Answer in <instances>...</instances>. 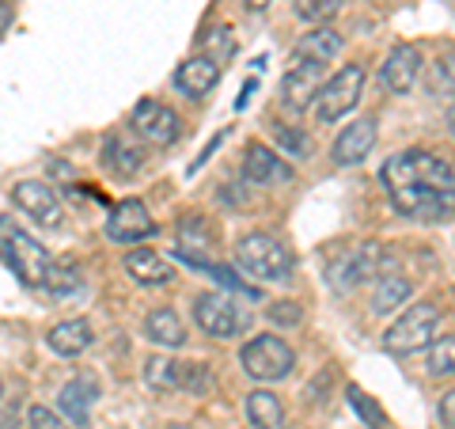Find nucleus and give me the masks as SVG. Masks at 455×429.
Listing matches in <instances>:
<instances>
[{"mask_svg":"<svg viewBox=\"0 0 455 429\" xmlns=\"http://www.w3.org/2000/svg\"><path fill=\"white\" fill-rule=\"evenodd\" d=\"M0 259L8 263V270L23 285H31V289L46 285L50 266H53L50 251L42 247V243L31 232H23V228L12 224V221H0Z\"/></svg>","mask_w":455,"mask_h":429,"instance_id":"obj_1","label":"nucleus"},{"mask_svg":"<svg viewBox=\"0 0 455 429\" xmlns=\"http://www.w3.org/2000/svg\"><path fill=\"white\" fill-rule=\"evenodd\" d=\"M235 259H239V266H243L251 278L274 281V285L289 281L292 270H296L292 251L284 247L277 236H269V232H247L243 239L235 243Z\"/></svg>","mask_w":455,"mask_h":429,"instance_id":"obj_2","label":"nucleus"},{"mask_svg":"<svg viewBox=\"0 0 455 429\" xmlns=\"http://www.w3.org/2000/svg\"><path fill=\"white\" fill-rule=\"evenodd\" d=\"M383 187H410V182H421V187H455V167L440 156L425 152V149H410L398 152L383 164Z\"/></svg>","mask_w":455,"mask_h":429,"instance_id":"obj_3","label":"nucleus"},{"mask_svg":"<svg viewBox=\"0 0 455 429\" xmlns=\"http://www.w3.org/2000/svg\"><path fill=\"white\" fill-rule=\"evenodd\" d=\"M436 327H440V308L433 304V300H418V304L403 308V316L383 331V350L395 353V357L418 353L425 346H433Z\"/></svg>","mask_w":455,"mask_h":429,"instance_id":"obj_4","label":"nucleus"},{"mask_svg":"<svg viewBox=\"0 0 455 429\" xmlns=\"http://www.w3.org/2000/svg\"><path fill=\"white\" fill-rule=\"evenodd\" d=\"M194 320L209 338H235L247 331V308L232 289H209L194 296Z\"/></svg>","mask_w":455,"mask_h":429,"instance_id":"obj_5","label":"nucleus"},{"mask_svg":"<svg viewBox=\"0 0 455 429\" xmlns=\"http://www.w3.org/2000/svg\"><path fill=\"white\" fill-rule=\"evenodd\" d=\"M239 361H243V373L254 376L259 384H277L296 368V353L284 338L277 335H254L243 350H239Z\"/></svg>","mask_w":455,"mask_h":429,"instance_id":"obj_6","label":"nucleus"},{"mask_svg":"<svg viewBox=\"0 0 455 429\" xmlns=\"http://www.w3.org/2000/svg\"><path fill=\"white\" fill-rule=\"evenodd\" d=\"M361 92H364V65H346L341 73H334L319 88L311 110H315V118L323 125H334V122H341L353 107L361 103Z\"/></svg>","mask_w":455,"mask_h":429,"instance_id":"obj_7","label":"nucleus"},{"mask_svg":"<svg viewBox=\"0 0 455 429\" xmlns=\"http://www.w3.org/2000/svg\"><path fill=\"white\" fill-rule=\"evenodd\" d=\"M383 266H387L383 243H361V247H349L346 255H338V259L331 263V289L334 293H353V289H361L364 281L387 274Z\"/></svg>","mask_w":455,"mask_h":429,"instance_id":"obj_8","label":"nucleus"},{"mask_svg":"<svg viewBox=\"0 0 455 429\" xmlns=\"http://www.w3.org/2000/svg\"><path fill=\"white\" fill-rule=\"evenodd\" d=\"M387 194H391L395 209L410 221L455 217V187H421V182H410V187H391Z\"/></svg>","mask_w":455,"mask_h":429,"instance_id":"obj_9","label":"nucleus"},{"mask_svg":"<svg viewBox=\"0 0 455 429\" xmlns=\"http://www.w3.org/2000/svg\"><path fill=\"white\" fill-rule=\"evenodd\" d=\"M326 84V65L323 61H292L289 73L281 80V107L289 114H304L315 103L319 88Z\"/></svg>","mask_w":455,"mask_h":429,"instance_id":"obj_10","label":"nucleus"},{"mask_svg":"<svg viewBox=\"0 0 455 429\" xmlns=\"http://www.w3.org/2000/svg\"><path fill=\"white\" fill-rule=\"evenodd\" d=\"M133 134L145 137L148 145L164 149V145H175L179 141L182 122L167 103H160V99H140V103L133 107Z\"/></svg>","mask_w":455,"mask_h":429,"instance_id":"obj_11","label":"nucleus"},{"mask_svg":"<svg viewBox=\"0 0 455 429\" xmlns=\"http://www.w3.org/2000/svg\"><path fill=\"white\" fill-rule=\"evenodd\" d=\"M12 198H16V206H20L35 224H42V228H61L65 209H61V198H57V190L50 187V182H42V179H23V182H16Z\"/></svg>","mask_w":455,"mask_h":429,"instance_id":"obj_12","label":"nucleus"},{"mask_svg":"<svg viewBox=\"0 0 455 429\" xmlns=\"http://www.w3.org/2000/svg\"><path fill=\"white\" fill-rule=\"evenodd\" d=\"M107 236L114 243H140V239L156 236V221L148 217V206L137 202V198L118 202L110 209V217H107Z\"/></svg>","mask_w":455,"mask_h":429,"instance_id":"obj_13","label":"nucleus"},{"mask_svg":"<svg viewBox=\"0 0 455 429\" xmlns=\"http://www.w3.org/2000/svg\"><path fill=\"white\" fill-rule=\"evenodd\" d=\"M372 149H376V118H357L338 134L334 149H331V160L338 167H357L372 156Z\"/></svg>","mask_w":455,"mask_h":429,"instance_id":"obj_14","label":"nucleus"},{"mask_svg":"<svg viewBox=\"0 0 455 429\" xmlns=\"http://www.w3.org/2000/svg\"><path fill=\"white\" fill-rule=\"evenodd\" d=\"M243 179L251 187H277V182L292 179V167L281 160V152L266 145H247L243 152Z\"/></svg>","mask_w":455,"mask_h":429,"instance_id":"obj_15","label":"nucleus"},{"mask_svg":"<svg viewBox=\"0 0 455 429\" xmlns=\"http://www.w3.org/2000/svg\"><path fill=\"white\" fill-rule=\"evenodd\" d=\"M57 399H61L65 418L84 429V425L92 422V407H95V399H99V380L92 373H76L61 388V395H57Z\"/></svg>","mask_w":455,"mask_h":429,"instance_id":"obj_16","label":"nucleus"},{"mask_svg":"<svg viewBox=\"0 0 455 429\" xmlns=\"http://www.w3.org/2000/svg\"><path fill=\"white\" fill-rule=\"evenodd\" d=\"M125 274H130L140 289H160V285L175 281V266H171L164 255H156L148 247H133L125 255Z\"/></svg>","mask_w":455,"mask_h":429,"instance_id":"obj_17","label":"nucleus"},{"mask_svg":"<svg viewBox=\"0 0 455 429\" xmlns=\"http://www.w3.org/2000/svg\"><path fill=\"white\" fill-rule=\"evenodd\" d=\"M421 77V50L403 42V46H395L387 65H383V84H387V92L395 95H410V88L418 84Z\"/></svg>","mask_w":455,"mask_h":429,"instance_id":"obj_18","label":"nucleus"},{"mask_svg":"<svg viewBox=\"0 0 455 429\" xmlns=\"http://www.w3.org/2000/svg\"><path fill=\"white\" fill-rule=\"evenodd\" d=\"M103 167L114 171L118 179H133L145 167V152L137 149V141L130 134H110L103 141Z\"/></svg>","mask_w":455,"mask_h":429,"instance_id":"obj_19","label":"nucleus"},{"mask_svg":"<svg viewBox=\"0 0 455 429\" xmlns=\"http://www.w3.org/2000/svg\"><path fill=\"white\" fill-rule=\"evenodd\" d=\"M217 80H220V65H217V61H209L205 53L187 57V61L179 65V73H175L179 92H187L190 99H202V95H209L212 88H217Z\"/></svg>","mask_w":455,"mask_h":429,"instance_id":"obj_20","label":"nucleus"},{"mask_svg":"<svg viewBox=\"0 0 455 429\" xmlns=\"http://www.w3.org/2000/svg\"><path fill=\"white\" fill-rule=\"evenodd\" d=\"M46 342H50V350H53L57 357H80V353L92 350L95 331H92L88 320H65V323L50 327Z\"/></svg>","mask_w":455,"mask_h":429,"instance_id":"obj_21","label":"nucleus"},{"mask_svg":"<svg viewBox=\"0 0 455 429\" xmlns=\"http://www.w3.org/2000/svg\"><path fill=\"white\" fill-rule=\"evenodd\" d=\"M414 296V281L395 274V270H387V274L376 278V289H372V316H391V312L406 308V300Z\"/></svg>","mask_w":455,"mask_h":429,"instance_id":"obj_22","label":"nucleus"},{"mask_svg":"<svg viewBox=\"0 0 455 429\" xmlns=\"http://www.w3.org/2000/svg\"><path fill=\"white\" fill-rule=\"evenodd\" d=\"M341 35L334 31V27H311V31L296 42L292 46V61H331V57H338L341 53Z\"/></svg>","mask_w":455,"mask_h":429,"instance_id":"obj_23","label":"nucleus"},{"mask_svg":"<svg viewBox=\"0 0 455 429\" xmlns=\"http://www.w3.org/2000/svg\"><path fill=\"white\" fill-rule=\"evenodd\" d=\"M145 338L164 350H179V346H187V327H182L175 308H152L145 320Z\"/></svg>","mask_w":455,"mask_h":429,"instance_id":"obj_24","label":"nucleus"},{"mask_svg":"<svg viewBox=\"0 0 455 429\" xmlns=\"http://www.w3.org/2000/svg\"><path fill=\"white\" fill-rule=\"evenodd\" d=\"M247 418L254 429H281L284 425V407H281V399L274 392H251L247 395Z\"/></svg>","mask_w":455,"mask_h":429,"instance_id":"obj_25","label":"nucleus"},{"mask_svg":"<svg viewBox=\"0 0 455 429\" xmlns=\"http://www.w3.org/2000/svg\"><path fill=\"white\" fill-rule=\"evenodd\" d=\"M145 384L152 392H179V361L175 357H167V353H152L148 361H145Z\"/></svg>","mask_w":455,"mask_h":429,"instance_id":"obj_26","label":"nucleus"},{"mask_svg":"<svg viewBox=\"0 0 455 429\" xmlns=\"http://www.w3.org/2000/svg\"><path fill=\"white\" fill-rule=\"evenodd\" d=\"M179 247L194 255V251H209L212 247V228L205 217H197V213H187V217L179 221Z\"/></svg>","mask_w":455,"mask_h":429,"instance_id":"obj_27","label":"nucleus"},{"mask_svg":"<svg viewBox=\"0 0 455 429\" xmlns=\"http://www.w3.org/2000/svg\"><path fill=\"white\" fill-rule=\"evenodd\" d=\"M429 92H455V46H444L433 61V73H429Z\"/></svg>","mask_w":455,"mask_h":429,"instance_id":"obj_28","label":"nucleus"},{"mask_svg":"<svg viewBox=\"0 0 455 429\" xmlns=\"http://www.w3.org/2000/svg\"><path fill=\"white\" fill-rule=\"evenodd\" d=\"M429 373L433 376H455V335L433 338V346H429Z\"/></svg>","mask_w":455,"mask_h":429,"instance_id":"obj_29","label":"nucleus"},{"mask_svg":"<svg viewBox=\"0 0 455 429\" xmlns=\"http://www.w3.org/2000/svg\"><path fill=\"white\" fill-rule=\"evenodd\" d=\"M346 0H296V16L304 23H315V27H326V20H334Z\"/></svg>","mask_w":455,"mask_h":429,"instance_id":"obj_30","label":"nucleus"},{"mask_svg":"<svg viewBox=\"0 0 455 429\" xmlns=\"http://www.w3.org/2000/svg\"><path fill=\"white\" fill-rule=\"evenodd\" d=\"M274 137H277L281 152L292 156V160H307V156H311V137H307L304 130H296V125H289V130H284V125H277Z\"/></svg>","mask_w":455,"mask_h":429,"instance_id":"obj_31","label":"nucleus"},{"mask_svg":"<svg viewBox=\"0 0 455 429\" xmlns=\"http://www.w3.org/2000/svg\"><path fill=\"white\" fill-rule=\"evenodd\" d=\"M179 388H187V392H194V395H205V392L212 388L209 365H197V361L179 365Z\"/></svg>","mask_w":455,"mask_h":429,"instance_id":"obj_32","label":"nucleus"},{"mask_svg":"<svg viewBox=\"0 0 455 429\" xmlns=\"http://www.w3.org/2000/svg\"><path fill=\"white\" fill-rule=\"evenodd\" d=\"M235 53V38H232V31L228 27H217V31H209L205 35V57L209 61H228V57Z\"/></svg>","mask_w":455,"mask_h":429,"instance_id":"obj_33","label":"nucleus"},{"mask_svg":"<svg viewBox=\"0 0 455 429\" xmlns=\"http://www.w3.org/2000/svg\"><path fill=\"white\" fill-rule=\"evenodd\" d=\"M266 316H269V323H277V327H300L304 308L296 304V300H274V304L266 308Z\"/></svg>","mask_w":455,"mask_h":429,"instance_id":"obj_34","label":"nucleus"},{"mask_svg":"<svg viewBox=\"0 0 455 429\" xmlns=\"http://www.w3.org/2000/svg\"><path fill=\"white\" fill-rule=\"evenodd\" d=\"M76 285H80V274L73 270V263H53V266H50L46 289H53V293H68V289H76Z\"/></svg>","mask_w":455,"mask_h":429,"instance_id":"obj_35","label":"nucleus"},{"mask_svg":"<svg viewBox=\"0 0 455 429\" xmlns=\"http://www.w3.org/2000/svg\"><path fill=\"white\" fill-rule=\"evenodd\" d=\"M27 422H31V429H68L61 414L50 410V407H31L27 410Z\"/></svg>","mask_w":455,"mask_h":429,"instance_id":"obj_36","label":"nucleus"},{"mask_svg":"<svg viewBox=\"0 0 455 429\" xmlns=\"http://www.w3.org/2000/svg\"><path fill=\"white\" fill-rule=\"evenodd\" d=\"M349 403H353V407H357V410L364 414V418H368V422H379V410H372V407H368V395H364L361 388H349Z\"/></svg>","mask_w":455,"mask_h":429,"instance_id":"obj_37","label":"nucleus"},{"mask_svg":"<svg viewBox=\"0 0 455 429\" xmlns=\"http://www.w3.org/2000/svg\"><path fill=\"white\" fill-rule=\"evenodd\" d=\"M440 422H444L448 429H455V388L440 395Z\"/></svg>","mask_w":455,"mask_h":429,"instance_id":"obj_38","label":"nucleus"},{"mask_svg":"<svg viewBox=\"0 0 455 429\" xmlns=\"http://www.w3.org/2000/svg\"><path fill=\"white\" fill-rule=\"evenodd\" d=\"M8 20H12V8L4 4V0H0V31H4V27H8Z\"/></svg>","mask_w":455,"mask_h":429,"instance_id":"obj_39","label":"nucleus"},{"mask_svg":"<svg viewBox=\"0 0 455 429\" xmlns=\"http://www.w3.org/2000/svg\"><path fill=\"white\" fill-rule=\"evenodd\" d=\"M269 4H274V0H247V8H251V12H266Z\"/></svg>","mask_w":455,"mask_h":429,"instance_id":"obj_40","label":"nucleus"},{"mask_svg":"<svg viewBox=\"0 0 455 429\" xmlns=\"http://www.w3.org/2000/svg\"><path fill=\"white\" fill-rule=\"evenodd\" d=\"M451 137H455V110H451Z\"/></svg>","mask_w":455,"mask_h":429,"instance_id":"obj_41","label":"nucleus"},{"mask_svg":"<svg viewBox=\"0 0 455 429\" xmlns=\"http://www.w3.org/2000/svg\"><path fill=\"white\" fill-rule=\"evenodd\" d=\"M171 429H187V425H171Z\"/></svg>","mask_w":455,"mask_h":429,"instance_id":"obj_42","label":"nucleus"},{"mask_svg":"<svg viewBox=\"0 0 455 429\" xmlns=\"http://www.w3.org/2000/svg\"><path fill=\"white\" fill-rule=\"evenodd\" d=\"M0 392H4V384H0Z\"/></svg>","mask_w":455,"mask_h":429,"instance_id":"obj_43","label":"nucleus"}]
</instances>
